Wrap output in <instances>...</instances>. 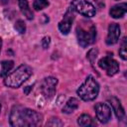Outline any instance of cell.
I'll return each mask as SVG.
<instances>
[{
  "label": "cell",
  "mask_w": 127,
  "mask_h": 127,
  "mask_svg": "<svg viewBox=\"0 0 127 127\" xmlns=\"http://www.w3.org/2000/svg\"><path fill=\"white\" fill-rule=\"evenodd\" d=\"M73 19H74V15H73L72 9L70 8L64 14V19L59 23V30L61 31L62 34L67 35L69 33L71 25H72V22H73Z\"/></svg>",
  "instance_id": "cell-9"
},
{
  "label": "cell",
  "mask_w": 127,
  "mask_h": 127,
  "mask_svg": "<svg viewBox=\"0 0 127 127\" xmlns=\"http://www.w3.org/2000/svg\"><path fill=\"white\" fill-rule=\"evenodd\" d=\"M127 11V4L126 3H119V4H116L114 5L110 11H109V14L112 18L114 19H118V18H121L125 15Z\"/></svg>",
  "instance_id": "cell-12"
},
{
  "label": "cell",
  "mask_w": 127,
  "mask_h": 127,
  "mask_svg": "<svg viewBox=\"0 0 127 127\" xmlns=\"http://www.w3.org/2000/svg\"><path fill=\"white\" fill-rule=\"evenodd\" d=\"M1 47H2V39L0 38V51H1Z\"/></svg>",
  "instance_id": "cell-24"
},
{
  "label": "cell",
  "mask_w": 127,
  "mask_h": 127,
  "mask_svg": "<svg viewBox=\"0 0 127 127\" xmlns=\"http://www.w3.org/2000/svg\"><path fill=\"white\" fill-rule=\"evenodd\" d=\"M18 3H19V8H20L22 14H23L28 20H33L34 15H33V12L31 11L30 7H29L28 1H27V0H18Z\"/></svg>",
  "instance_id": "cell-14"
},
{
  "label": "cell",
  "mask_w": 127,
  "mask_h": 127,
  "mask_svg": "<svg viewBox=\"0 0 127 127\" xmlns=\"http://www.w3.org/2000/svg\"><path fill=\"white\" fill-rule=\"evenodd\" d=\"M43 120L42 114L39 112L22 107V106H14L11 110L9 122L11 126L14 127H32L38 126L41 124Z\"/></svg>",
  "instance_id": "cell-1"
},
{
  "label": "cell",
  "mask_w": 127,
  "mask_h": 127,
  "mask_svg": "<svg viewBox=\"0 0 127 127\" xmlns=\"http://www.w3.org/2000/svg\"><path fill=\"white\" fill-rule=\"evenodd\" d=\"M77 95L84 101H91L95 99L99 92V85L92 75H88L84 82L78 87Z\"/></svg>",
  "instance_id": "cell-4"
},
{
  "label": "cell",
  "mask_w": 127,
  "mask_h": 127,
  "mask_svg": "<svg viewBox=\"0 0 127 127\" xmlns=\"http://www.w3.org/2000/svg\"><path fill=\"white\" fill-rule=\"evenodd\" d=\"M15 29H16V31H17L19 34H24L25 31H26V25H25L24 21L18 20V21L15 23Z\"/></svg>",
  "instance_id": "cell-18"
},
{
  "label": "cell",
  "mask_w": 127,
  "mask_h": 127,
  "mask_svg": "<svg viewBox=\"0 0 127 127\" xmlns=\"http://www.w3.org/2000/svg\"><path fill=\"white\" fill-rule=\"evenodd\" d=\"M76 37L78 44L86 48L93 44L96 39V28L90 22H82L76 27Z\"/></svg>",
  "instance_id": "cell-3"
},
{
  "label": "cell",
  "mask_w": 127,
  "mask_h": 127,
  "mask_svg": "<svg viewBox=\"0 0 127 127\" xmlns=\"http://www.w3.org/2000/svg\"><path fill=\"white\" fill-rule=\"evenodd\" d=\"M119 56L121 57L122 60H126L127 59V54H126V38L123 39V42H122V45L119 49Z\"/></svg>",
  "instance_id": "cell-19"
},
{
  "label": "cell",
  "mask_w": 127,
  "mask_h": 127,
  "mask_svg": "<svg viewBox=\"0 0 127 127\" xmlns=\"http://www.w3.org/2000/svg\"><path fill=\"white\" fill-rule=\"evenodd\" d=\"M32 75V68L27 64H21L4 79V84L8 87L17 88L22 85Z\"/></svg>",
  "instance_id": "cell-2"
},
{
  "label": "cell",
  "mask_w": 127,
  "mask_h": 127,
  "mask_svg": "<svg viewBox=\"0 0 127 127\" xmlns=\"http://www.w3.org/2000/svg\"><path fill=\"white\" fill-rule=\"evenodd\" d=\"M98 65H99L100 68L105 70V72L109 76H112V75L116 74L119 70L118 62L116 60H114L112 57H109V56H106V57L100 59L99 62H98Z\"/></svg>",
  "instance_id": "cell-6"
},
{
  "label": "cell",
  "mask_w": 127,
  "mask_h": 127,
  "mask_svg": "<svg viewBox=\"0 0 127 127\" xmlns=\"http://www.w3.org/2000/svg\"><path fill=\"white\" fill-rule=\"evenodd\" d=\"M77 124H78L79 126H82V127L94 125L92 118H91L88 114H81V115L78 117V119H77Z\"/></svg>",
  "instance_id": "cell-15"
},
{
  "label": "cell",
  "mask_w": 127,
  "mask_h": 127,
  "mask_svg": "<svg viewBox=\"0 0 127 127\" xmlns=\"http://www.w3.org/2000/svg\"><path fill=\"white\" fill-rule=\"evenodd\" d=\"M57 84H58V79L55 77L49 76V77L44 78V80L41 83L40 89H41V92L43 93V95L47 99H51L54 97V95L56 93Z\"/></svg>",
  "instance_id": "cell-7"
},
{
  "label": "cell",
  "mask_w": 127,
  "mask_h": 127,
  "mask_svg": "<svg viewBox=\"0 0 127 127\" xmlns=\"http://www.w3.org/2000/svg\"><path fill=\"white\" fill-rule=\"evenodd\" d=\"M62 125H63V123L58 118H52L51 121H49L47 123V126H62Z\"/></svg>",
  "instance_id": "cell-21"
},
{
  "label": "cell",
  "mask_w": 127,
  "mask_h": 127,
  "mask_svg": "<svg viewBox=\"0 0 127 127\" xmlns=\"http://www.w3.org/2000/svg\"><path fill=\"white\" fill-rule=\"evenodd\" d=\"M96 118L101 123H107L111 119V108L107 103L99 102L96 103L94 106Z\"/></svg>",
  "instance_id": "cell-8"
},
{
  "label": "cell",
  "mask_w": 127,
  "mask_h": 127,
  "mask_svg": "<svg viewBox=\"0 0 127 127\" xmlns=\"http://www.w3.org/2000/svg\"><path fill=\"white\" fill-rule=\"evenodd\" d=\"M96 2L98 3V5H99V6H101V7H102V6H104V3H103V0H96Z\"/></svg>",
  "instance_id": "cell-23"
},
{
  "label": "cell",
  "mask_w": 127,
  "mask_h": 127,
  "mask_svg": "<svg viewBox=\"0 0 127 127\" xmlns=\"http://www.w3.org/2000/svg\"><path fill=\"white\" fill-rule=\"evenodd\" d=\"M1 72H0V76H5L6 74H8V72L12 69V67L14 66V62L13 61H3L1 63Z\"/></svg>",
  "instance_id": "cell-16"
},
{
  "label": "cell",
  "mask_w": 127,
  "mask_h": 127,
  "mask_svg": "<svg viewBox=\"0 0 127 127\" xmlns=\"http://www.w3.org/2000/svg\"><path fill=\"white\" fill-rule=\"evenodd\" d=\"M49 4L50 3L48 0H35L33 3V8L36 11H40V10H43L46 7H48Z\"/></svg>",
  "instance_id": "cell-17"
},
{
  "label": "cell",
  "mask_w": 127,
  "mask_h": 127,
  "mask_svg": "<svg viewBox=\"0 0 127 127\" xmlns=\"http://www.w3.org/2000/svg\"><path fill=\"white\" fill-rule=\"evenodd\" d=\"M70 8L73 11L88 18L93 17L96 13L95 7L87 0H72L70 4Z\"/></svg>",
  "instance_id": "cell-5"
},
{
  "label": "cell",
  "mask_w": 127,
  "mask_h": 127,
  "mask_svg": "<svg viewBox=\"0 0 127 127\" xmlns=\"http://www.w3.org/2000/svg\"><path fill=\"white\" fill-rule=\"evenodd\" d=\"M50 44H51V38L49 36L44 37L43 40H42V46H43V48L44 49H48L49 46H50Z\"/></svg>",
  "instance_id": "cell-22"
},
{
  "label": "cell",
  "mask_w": 127,
  "mask_h": 127,
  "mask_svg": "<svg viewBox=\"0 0 127 127\" xmlns=\"http://www.w3.org/2000/svg\"><path fill=\"white\" fill-rule=\"evenodd\" d=\"M120 37V26L116 23H111L108 27V34L106 37L107 45H114L118 42Z\"/></svg>",
  "instance_id": "cell-10"
},
{
  "label": "cell",
  "mask_w": 127,
  "mask_h": 127,
  "mask_svg": "<svg viewBox=\"0 0 127 127\" xmlns=\"http://www.w3.org/2000/svg\"><path fill=\"white\" fill-rule=\"evenodd\" d=\"M108 101L110 102L117 119L118 120H124L125 119V111H124V108H123L120 100L113 96V97H110L108 99Z\"/></svg>",
  "instance_id": "cell-11"
},
{
  "label": "cell",
  "mask_w": 127,
  "mask_h": 127,
  "mask_svg": "<svg viewBox=\"0 0 127 127\" xmlns=\"http://www.w3.org/2000/svg\"><path fill=\"white\" fill-rule=\"evenodd\" d=\"M78 105H79L78 99L77 98H74V97H71V98H69L66 101L65 105L63 107V112L64 113H67V114L68 113H72L73 111H75L77 109Z\"/></svg>",
  "instance_id": "cell-13"
},
{
  "label": "cell",
  "mask_w": 127,
  "mask_h": 127,
  "mask_svg": "<svg viewBox=\"0 0 127 127\" xmlns=\"http://www.w3.org/2000/svg\"><path fill=\"white\" fill-rule=\"evenodd\" d=\"M97 54H98V51L96 50V49H91L88 53H87V59L90 61V63L91 64H93L94 63V60L96 59V57H97Z\"/></svg>",
  "instance_id": "cell-20"
},
{
  "label": "cell",
  "mask_w": 127,
  "mask_h": 127,
  "mask_svg": "<svg viewBox=\"0 0 127 127\" xmlns=\"http://www.w3.org/2000/svg\"><path fill=\"white\" fill-rule=\"evenodd\" d=\"M0 112H1V104H0Z\"/></svg>",
  "instance_id": "cell-25"
}]
</instances>
